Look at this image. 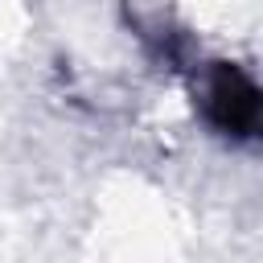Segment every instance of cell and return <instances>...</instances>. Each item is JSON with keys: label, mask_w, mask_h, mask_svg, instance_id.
<instances>
[{"label": "cell", "mask_w": 263, "mask_h": 263, "mask_svg": "<svg viewBox=\"0 0 263 263\" xmlns=\"http://www.w3.org/2000/svg\"><path fill=\"white\" fill-rule=\"evenodd\" d=\"M214 107H218V119L226 127H251V119H255V86L242 74L222 70L218 82H214Z\"/></svg>", "instance_id": "cell-1"}]
</instances>
